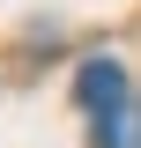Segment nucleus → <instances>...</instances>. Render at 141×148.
<instances>
[{"mask_svg": "<svg viewBox=\"0 0 141 148\" xmlns=\"http://www.w3.org/2000/svg\"><path fill=\"white\" fill-rule=\"evenodd\" d=\"M97 148H141V104H119L97 119Z\"/></svg>", "mask_w": 141, "mask_h": 148, "instance_id": "2", "label": "nucleus"}, {"mask_svg": "<svg viewBox=\"0 0 141 148\" xmlns=\"http://www.w3.org/2000/svg\"><path fill=\"white\" fill-rule=\"evenodd\" d=\"M74 96H82V111H119L126 104V74H119V59H82V74H74Z\"/></svg>", "mask_w": 141, "mask_h": 148, "instance_id": "1", "label": "nucleus"}]
</instances>
